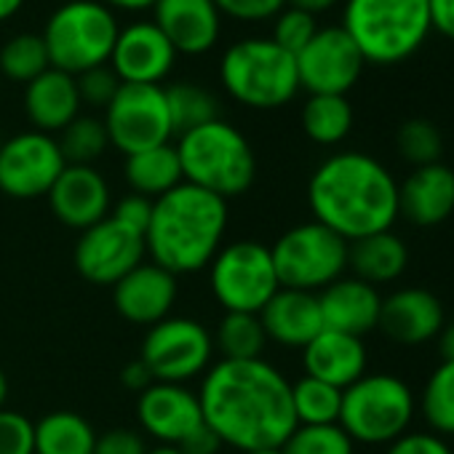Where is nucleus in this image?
I'll return each instance as SVG.
<instances>
[{
	"label": "nucleus",
	"mask_w": 454,
	"mask_h": 454,
	"mask_svg": "<svg viewBox=\"0 0 454 454\" xmlns=\"http://www.w3.org/2000/svg\"><path fill=\"white\" fill-rule=\"evenodd\" d=\"M203 422L236 451L284 446L297 427L292 382L265 358L216 361L195 390Z\"/></svg>",
	"instance_id": "nucleus-1"
},
{
	"label": "nucleus",
	"mask_w": 454,
	"mask_h": 454,
	"mask_svg": "<svg viewBox=\"0 0 454 454\" xmlns=\"http://www.w3.org/2000/svg\"><path fill=\"white\" fill-rule=\"evenodd\" d=\"M308 206L316 222L353 244L393 231L398 219V182L369 153H334L310 174Z\"/></svg>",
	"instance_id": "nucleus-2"
},
{
	"label": "nucleus",
	"mask_w": 454,
	"mask_h": 454,
	"mask_svg": "<svg viewBox=\"0 0 454 454\" xmlns=\"http://www.w3.org/2000/svg\"><path fill=\"white\" fill-rule=\"evenodd\" d=\"M227 200L190 182L176 184L153 200V216L145 231L150 262L179 276L200 273L224 247Z\"/></svg>",
	"instance_id": "nucleus-3"
},
{
	"label": "nucleus",
	"mask_w": 454,
	"mask_h": 454,
	"mask_svg": "<svg viewBox=\"0 0 454 454\" xmlns=\"http://www.w3.org/2000/svg\"><path fill=\"white\" fill-rule=\"evenodd\" d=\"M182 179L224 200L244 195L257 179V155L249 139L222 118L176 137Z\"/></svg>",
	"instance_id": "nucleus-4"
},
{
	"label": "nucleus",
	"mask_w": 454,
	"mask_h": 454,
	"mask_svg": "<svg viewBox=\"0 0 454 454\" xmlns=\"http://www.w3.org/2000/svg\"><path fill=\"white\" fill-rule=\"evenodd\" d=\"M342 27L366 62L395 65L425 43L433 25L427 0H345Z\"/></svg>",
	"instance_id": "nucleus-5"
},
{
	"label": "nucleus",
	"mask_w": 454,
	"mask_h": 454,
	"mask_svg": "<svg viewBox=\"0 0 454 454\" xmlns=\"http://www.w3.org/2000/svg\"><path fill=\"white\" fill-rule=\"evenodd\" d=\"M222 86L233 99L254 110H273L300 91L297 59L273 38H244L222 54Z\"/></svg>",
	"instance_id": "nucleus-6"
},
{
	"label": "nucleus",
	"mask_w": 454,
	"mask_h": 454,
	"mask_svg": "<svg viewBox=\"0 0 454 454\" xmlns=\"http://www.w3.org/2000/svg\"><path fill=\"white\" fill-rule=\"evenodd\" d=\"M417 414L414 390L395 374H364L342 390L340 427L353 443L387 446L409 433Z\"/></svg>",
	"instance_id": "nucleus-7"
},
{
	"label": "nucleus",
	"mask_w": 454,
	"mask_h": 454,
	"mask_svg": "<svg viewBox=\"0 0 454 454\" xmlns=\"http://www.w3.org/2000/svg\"><path fill=\"white\" fill-rule=\"evenodd\" d=\"M118 30L115 14L102 0H67L54 9L41 35L46 41L51 67L81 75L110 62Z\"/></svg>",
	"instance_id": "nucleus-8"
},
{
	"label": "nucleus",
	"mask_w": 454,
	"mask_h": 454,
	"mask_svg": "<svg viewBox=\"0 0 454 454\" xmlns=\"http://www.w3.org/2000/svg\"><path fill=\"white\" fill-rule=\"evenodd\" d=\"M348 241L321 222H302L286 231L273 247V265L284 289L318 294L348 270Z\"/></svg>",
	"instance_id": "nucleus-9"
},
{
	"label": "nucleus",
	"mask_w": 454,
	"mask_h": 454,
	"mask_svg": "<svg viewBox=\"0 0 454 454\" xmlns=\"http://www.w3.org/2000/svg\"><path fill=\"white\" fill-rule=\"evenodd\" d=\"M208 289L224 313H257L281 289L270 247L239 239L224 244L208 265Z\"/></svg>",
	"instance_id": "nucleus-10"
},
{
	"label": "nucleus",
	"mask_w": 454,
	"mask_h": 454,
	"mask_svg": "<svg viewBox=\"0 0 454 454\" xmlns=\"http://www.w3.org/2000/svg\"><path fill=\"white\" fill-rule=\"evenodd\" d=\"M214 353V337L200 321L168 316L145 332L139 361L153 374V382L187 385L208 372Z\"/></svg>",
	"instance_id": "nucleus-11"
},
{
	"label": "nucleus",
	"mask_w": 454,
	"mask_h": 454,
	"mask_svg": "<svg viewBox=\"0 0 454 454\" xmlns=\"http://www.w3.org/2000/svg\"><path fill=\"white\" fill-rule=\"evenodd\" d=\"M102 121L110 145L123 155L168 145L174 137L166 89L160 83H121Z\"/></svg>",
	"instance_id": "nucleus-12"
},
{
	"label": "nucleus",
	"mask_w": 454,
	"mask_h": 454,
	"mask_svg": "<svg viewBox=\"0 0 454 454\" xmlns=\"http://www.w3.org/2000/svg\"><path fill=\"white\" fill-rule=\"evenodd\" d=\"M57 137L43 131H20L0 145V192L14 200H35L49 195L65 171Z\"/></svg>",
	"instance_id": "nucleus-13"
},
{
	"label": "nucleus",
	"mask_w": 454,
	"mask_h": 454,
	"mask_svg": "<svg viewBox=\"0 0 454 454\" xmlns=\"http://www.w3.org/2000/svg\"><path fill=\"white\" fill-rule=\"evenodd\" d=\"M147 257L145 236L107 216L81 233L75 244V270L94 286H115Z\"/></svg>",
	"instance_id": "nucleus-14"
},
{
	"label": "nucleus",
	"mask_w": 454,
	"mask_h": 454,
	"mask_svg": "<svg viewBox=\"0 0 454 454\" xmlns=\"http://www.w3.org/2000/svg\"><path fill=\"white\" fill-rule=\"evenodd\" d=\"M300 89L310 94H348L366 65L356 41L342 25L318 27L316 35L294 54Z\"/></svg>",
	"instance_id": "nucleus-15"
},
{
	"label": "nucleus",
	"mask_w": 454,
	"mask_h": 454,
	"mask_svg": "<svg viewBox=\"0 0 454 454\" xmlns=\"http://www.w3.org/2000/svg\"><path fill=\"white\" fill-rule=\"evenodd\" d=\"M137 422L153 441L163 446H179L203 425V409L192 387L153 382L137 398Z\"/></svg>",
	"instance_id": "nucleus-16"
},
{
	"label": "nucleus",
	"mask_w": 454,
	"mask_h": 454,
	"mask_svg": "<svg viewBox=\"0 0 454 454\" xmlns=\"http://www.w3.org/2000/svg\"><path fill=\"white\" fill-rule=\"evenodd\" d=\"M46 198L51 214L78 233L107 219L113 211L110 182L94 166H65Z\"/></svg>",
	"instance_id": "nucleus-17"
},
{
	"label": "nucleus",
	"mask_w": 454,
	"mask_h": 454,
	"mask_svg": "<svg viewBox=\"0 0 454 454\" xmlns=\"http://www.w3.org/2000/svg\"><path fill=\"white\" fill-rule=\"evenodd\" d=\"M176 297H179L176 276L155 262H142L113 286V305L118 316L145 329L168 318Z\"/></svg>",
	"instance_id": "nucleus-18"
},
{
	"label": "nucleus",
	"mask_w": 454,
	"mask_h": 454,
	"mask_svg": "<svg viewBox=\"0 0 454 454\" xmlns=\"http://www.w3.org/2000/svg\"><path fill=\"white\" fill-rule=\"evenodd\" d=\"M176 59V49L158 30L155 22H131L118 30L110 67L121 83H160Z\"/></svg>",
	"instance_id": "nucleus-19"
},
{
	"label": "nucleus",
	"mask_w": 454,
	"mask_h": 454,
	"mask_svg": "<svg viewBox=\"0 0 454 454\" xmlns=\"http://www.w3.org/2000/svg\"><path fill=\"white\" fill-rule=\"evenodd\" d=\"M443 324V305L427 289L406 286L382 297L377 329L395 345H425L441 334Z\"/></svg>",
	"instance_id": "nucleus-20"
},
{
	"label": "nucleus",
	"mask_w": 454,
	"mask_h": 454,
	"mask_svg": "<svg viewBox=\"0 0 454 454\" xmlns=\"http://www.w3.org/2000/svg\"><path fill=\"white\" fill-rule=\"evenodd\" d=\"M454 214V168L446 163L417 166L398 184V216L414 227H435Z\"/></svg>",
	"instance_id": "nucleus-21"
},
{
	"label": "nucleus",
	"mask_w": 454,
	"mask_h": 454,
	"mask_svg": "<svg viewBox=\"0 0 454 454\" xmlns=\"http://www.w3.org/2000/svg\"><path fill=\"white\" fill-rule=\"evenodd\" d=\"M318 305H321L324 329L364 340V334L374 332L380 324L382 294L377 286L366 281L342 276L334 284H329L324 292H318Z\"/></svg>",
	"instance_id": "nucleus-22"
},
{
	"label": "nucleus",
	"mask_w": 454,
	"mask_h": 454,
	"mask_svg": "<svg viewBox=\"0 0 454 454\" xmlns=\"http://www.w3.org/2000/svg\"><path fill=\"white\" fill-rule=\"evenodd\" d=\"M155 25L176 54H203L219 38L222 14L214 0H155Z\"/></svg>",
	"instance_id": "nucleus-23"
},
{
	"label": "nucleus",
	"mask_w": 454,
	"mask_h": 454,
	"mask_svg": "<svg viewBox=\"0 0 454 454\" xmlns=\"http://www.w3.org/2000/svg\"><path fill=\"white\" fill-rule=\"evenodd\" d=\"M260 324L268 334V342L289 350H302L313 337L324 332L318 294L281 286L260 310Z\"/></svg>",
	"instance_id": "nucleus-24"
},
{
	"label": "nucleus",
	"mask_w": 454,
	"mask_h": 454,
	"mask_svg": "<svg viewBox=\"0 0 454 454\" xmlns=\"http://www.w3.org/2000/svg\"><path fill=\"white\" fill-rule=\"evenodd\" d=\"M302 366L308 377L345 390L366 374L369 353L361 337L324 329L302 348Z\"/></svg>",
	"instance_id": "nucleus-25"
},
{
	"label": "nucleus",
	"mask_w": 454,
	"mask_h": 454,
	"mask_svg": "<svg viewBox=\"0 0 454 454\" xmlns=\"http://www.w3.org/2000/svg\"><path fill=\"white\" fill-rule=\"evenodd\" d=\"M25 113L35 131L54 134L81 115L75 75L49 67L25 86Z\"/></svg>",
	"instance_id": "nucleus-26"
},
{
	"label": "nucleus",
	"mask_w": 454,
	"mask_h": 454,
	"mask_svg": "<svg viewBox=\"0 0 454 454\" xmlns=\"http://www.w3.org/2000/svg\"><path fill=\"white\" fill-rule=\"evenodd\" d=\"M406 268L409 249L393 231L358 239L348 247V270H353V278L366 281L377 289L398 281Z\"/></svg>",
	"instance_id": "nucleus-27"
},
{
	"label": "nucleus",
	"mask_w": 454,
	"mask_h": 454,
	"mask_svg": "<svg viewBox=\"0 0 454 454\" xmlns=\"http://www.w3.org/2000/svg\"><path fill=\"white\" fill-rule=\"evenodd\" d=\"M123 179L131 187V192L145 195L150 200L166 195L176 184H182V166L174 142L158 145L134 155H126L123 163Z\"/></svg>",
	"instance_id": "nucleus-28"
},
{
	"label": "nucleus",
	"mask_w": 454,
	"mask_h": 454,
	"mask_svg": "<svg viewBox=\"0 0 454 454\" xmlns=\"http://www.w3.org/2000/svg\"><path fill=\"white\" fill-rule=\"evenodd\" d=\"M94 425L70 409H57L33 422V451L35 454H94L97 446Z\"/></svg>",
	"instance_id": "nucleus-29"
},
{
	"label": "nucleus",
	"mask_w": 454,
	"mask_h": 454,
	"mask_svg": "<svg viewBox=\"0 0 454 454\" xmlns=\"http://www.w3.org/2000/svg\"><path fill=\"white\" fill-rule=\"evenodd\" d=\"M211 337L222 361H254L268 348V334L257 313H224Z\"/></svg>",
	"instance_id": "nucleus-30"
},
{
	"label": "nucleus",
	"mask_w": 454,
	"mask_h": 454,
	"mask_svg": "<svg viewBox=\"0 0 454 454\" xmlns=\"http://www.w3.org/2000/svg\"><path fill=\"white\" fill-rule=\"evenodd\" d=\"M302 129L318 145H340L353 129V105L345 94H310L302 105Z\"/></svg>",
	"instance_id": "nucleus-31"
},
{
	"label": "nucleus",
	"mask_w": 454,
	"mask_h": 454,
	"mask_svg": "<svg viewBox=\"0 0 454 454\" xmlns=\"http://www.w3.org/2000/svg\"><path fill=\"white\" fill-rule=\"evenodd\" d=\"M292 406L297 425H340L342 390L305 374L292 382Z\"/></svg>",
	"instance_id": "nucleus-32"
},
{
	"label": "nucleus",
	"mask_w": 454,
	"mask_h": 454,
	"mask_svg": "<svg viewBox=\"0 0 454 454\" xmlns=\"http://www.w3.org/2000/svg\"><path fill=\"white\" fill-rule=\"evenodd\" d=\"M51 67L49 49L41 33H20L0 46V78L30 83Z\"/></svg>",
	"instance_id": "nucleus-33"
},
{
	"label": "nucleus",
	"mask_w": 454,
	"mask_h": 454,
	"mask_svg": "<svg viewBox=\"0 0 454 454\" xmlns=\"http://www.w3.org/2000/svg\"><path fill=\"white\" fill-rule=\"evenodd\" d=\"M419 411L430 433L454 435V361H441L433 369L419 395Z\"/></svg>",
	"instance_id": "nucleus-34"
},
{
	"label": "nucleus",
	"mask_w": 454,
	"mask_h": 454,
	"mask_svg": "<svg viewBox=\"0 0 454 454\" xmlns=\"http://www.w3.org/2000/svg\"><path fill=\"white\" fill-rule=\"evenodd\" d=\"M163 89H166L168 115L176 137L219 118V102L208 89L195 83H174Z\"/></svg>",
	"instance_id": "nucleus-35"
},
{
	"label": "nucleus",
	"mask_w": 454,
	"mask_h": 454,
	"mask_svg": "<svg viewBox=\"0 0 454 454\" xmlns=\"http://www.w3.org/2000/svg\"><path fill=\"white\" fill-rule=\"evenodd\" d=\"M57 145L67 166H94V160L102 158V153L107 150L110 137L102 118L78 115L59 131Z\"/></svg>",
	"instance_id": "nucleus-36"
},
{
	"label": "nucleus",
	"mask_w": 454,
	"mask_h": 454,
	"mask_svg": "<svg viewBox=\"0 0 454 454\" xmlns=\"http://www.w3.org/2000/svg\"><path fill=\"white\" fill-rule=\"evenodd\" d=\"M284 454H356L353 438L340 425H297L281 446Z\"/></svg>",
	"instance_id": "nucleus-37"
},
{
	"label": "nucleus",
	"mask_w": 454,
	"mask_h": 454,
	"mask_svg": "<svg viewBox=\"0 0 454 454\" xmlns=\"http://www.w3.org/2000/svg\"><path fill=\"white\" fill-rule=\"evenodd\" d=\"M395 145H398L401 155L414 168L417 166H427V163H438L441 153H443V137H441L438 126L425 121V118L403 121L398 134H395Z\"/></svg>",
	"instance_id": "nucleus-38"
},
{
	"label": "nucleus",
	"mask_w": 454,
	"mask_h": 454,
	"mask_svg": "<svg viewBox=\"0 0 454 454\" xmlns=\"http://www.w3.org/2000/svg\"><path fill=\"white\" fill-rule=\"evenodd\" d=\"M318 25H316V17L310 12H302L297 6H286L276 14V25H273V41L297 54L300 49H305V43L316 35Z\"/></svg>",
	"instance_id": "nucleus-39"
},
{
	"label": "nucleus",
	"mask_w": 454,
	"mask_h": 454,
	"mask_svg": "<svg viewBox=\"0 0 454 454\" xmlns=\"http://www.w3.org/2000/svg\"><path fill=\"white\" fill-rule=\"evenodd\" d=\"M75 86H78L81 105L86 102L91 107H107L121 89V78L115 75L110 65H99L75 75Z\"/></svg>",
	"instance_id": "nucleus-40"
},
{
	"label": "nucleus",
	"mask_w": 454,
	"mask_h": 454,
	"mask_svg": "<svg viewBox=\"0 0 454 454\" xmlns=\"http://www.w3.org/2000/svg\"><path fill=\"white\" fill-rule=\"evenodd\" d=\"M0 454H35L33 419H27L22 411L0 409Z\"/></svg>",
	"instance_id": "nucleus-41"
},
{
	"label": "nucleus",
	"mask_w": 454,
	"mask_h": 454,
	"mask_svg": "<svg viewBox=\"0 0 454 454\" xmlns=\"http://www.w3.org/2000/svg\"><path fill=\"white\" fill-rule=\"evenodd\" d=\"M385 454H454L446 438L430 430H409L393 443H387Z\"/></svg>",
	"instance_id": "nucleus-42"
},
{
	"label": "nucleus",
	"mask_w": 454,
	"mask_h": 454,
	"mask_svg": "<svg viewBox=\"0 0 454 454\" xmlns=\"http://www.w3.org/2000/svg\"><path fill=\"white\" fill-rule=\"evenodd\" d=\"M94 454H147V441L139 430L113 427V430L97 435Z\"/></svg>",
	"instance_id": "nucleus-43"
},
{
	"label": "nucleus",
	"mask_w": 454,
	"mask_h": 454,
	"mask_svg": "<svg viewBox=\"0 0 454 454\" xmlns=\"http://www.w3.org/2000/svg\"><path fill=\"white\" fill-rule=\"evenodd\" d=\"M214 4L219 14H231L244 22H257V20L276 17L286 0H214Z\"/></svg>",
	"instance_id": "nucleus-44"
},
{
	"label": "nucleus",
	"mask_w": 454,
	"mask_h": 454,
	"mask_svg": "<svg viewBox=\"0 0 454 454\" xmlns=\"http://www.w3.org/2000/svg\"><path fill=\"white\" fill-rule=\"evenodd\" d=\"M110 216L118 219V222H123V224H129L131 231H137V233L145 236L147 224H150V216H153V200L145 198V195L129 192V195H123V198L113 206Z\"/></svg>",
	"instance_id": "nucleus-45"
},
{
	"label": "nucleus",
	"mask_w": 454,
	"mask_h": 454,
	"mask_svg": "<svg viewBox=\"0 0 454 454\" xmlns=\"http://www.w3.org/2000/svg\"><path fill=\"white\" fill-rule=\"evenodd\" d=\"M182 454H219L222 441L214 435V430L203 422L195 433H190L182 443H179Z\"/></svg>",
	"instance_id": "nucleus-46"
},
{
	"label": "nucleus",
	"mask_w": 454,
	"mask_h": 454,
	"mask_svg": "<svg viewBox=\"0 0 454 454\" xmlns=\"http://www.w3.org/2000/svg\"><path fill=\"white\" fill-rule=\"evenodd\" d=\"M430 6V25L454 41V0H427Z\"/></svg>",
	"instance_id": "nucleus-47"
},
{
	"label": "nucleus",
	"mask_w": 454,
	"mask_h": 454,
	"mask_svg": "<svg viewBox=\"0 0 454 454\" xmlns=\"http://www.w3.org/2000/svg\"><path fill=\"white\" fill-rule=\"evenodd\" d=\"M121 385L126 390H134V393H142L153 385V374L147 372V366L137 358V361H129L121 372Z\"/></svg>",
	"instance_id": "nucleus-48"
},
{
	"label": "nucleus",
	"mask_w": 454,
	"mask_h": 454,
	"mask_svg": "<svg viewBox=\"0 0 454 454\" xmlns=\"http://www.w3.org/2000/svg\"><path fill=\"white\" fill-rule=\"evenodd\" d=\"M435 340H438L441 361H454V321L451 324H443V329H441V334Z\"/></svg>",
	"instance_id": "nucleus-49"
},
{
	"label": "nucleus",
	"mask_w": 454,
	"mask_h": 454,
	"mask_svg": "<svg viewBox=\"0 0 454 454\" xmlns=\"http://www.w3.org/2000/svg\"><path fill=\"white\" fill-rule=\"evenodd\" d=\"M289 6H297L302 12H310V14H318V12H326L332 9L337 0H286Z\"/></svg>",
	"instance_id": "nucleus-50"
},
{
	"label": "nucleus",
	"mask_w": 454,
	"mask_h": 454,
	"mask_svg": "<svg viewBox=\"0 0 454 454\" xmlns=\"http://www.w3.org/2000/svg\"><path fill=\"white\" fill-rule=\"evenodd\" d=\"M107 6H118V9H147V6H155V0H102Z\"/></svg>",
	"instance_id": "nucleus-51"
},
{
	"label": "nucleus",
	"mask_w": 454,
	"mask_h": 454,
	"mask_svg": "<svg viewBox=\"0 0 454 454\" xmlns=\"http://www.w3.org/2000/svg\"><path fill=\"white\" fill-rule=\"evenodd\" d=\"M22 4H25V0H0V22L14 17L22 9Z\"/></svg>",
	"instance_id": "nucleus-52"
},
{
	"label": "nucleus",
	"mask_w": 454,
	"mask_h": 454,
	"mask_svg": "<svg viewBox=\"0 0 454 454\" xmlns=\"http://www.w3.org/2000/svg\"><path fill=\"white\" fill-rule=\"evenodd\" d=\"M6 401H9V377L0 366V409H6Z\"/></svg>",
	"instance_id": "nucleus-53"
},
{
	"label": "nucleus",
	"mask_w": 454,
	"mask_h": 454,
	"mask_svg": "<svg viewBox=\"0 0 454 454\" xmlns=\"http://www.w3.org/2000/svg\"><path fill=\"white\" fill-rule=\"evenodd\" d=\"M147 454H182V449L179 446H163V443H158V446L147 449Z\"/></svg>",
	"instance_id": "nucleus-54"
},
{
	"label": "nucleus",
	"mask_w": 454,
	"mask_h": 454,
	"mask_svg": "<svg viewBox=\"0 0 454 454\" xmlns=\"http://www.w3.org/2000/svg\"><path fill=\"white\" fill-rule=\"evenodd\" d=\"M244 454H284L281 446H273V449H252V451H244Z\"/></svg>",
	"instance_id": "nucleus-55"
},
{
	"label": "nucleus",
	"mask_w": 454,
	"mask_h": 454,
	"mask_svg": "<svg viewBox=\"0 0 454 454\" xmlns=\"http://www.w3.org/2000/svg\"><path fill=\"white\" fill-rule=\"evenodd\" d=\"M4 139H6V137H4V131H0V145H4Z\"/></svg>",
	"instance_id": "nucleus-56"
}]
</instances>
